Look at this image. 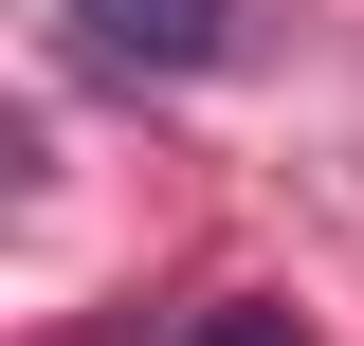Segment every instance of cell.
I'll list each match as a JSON object with an SVG mask.
<instances>
[{
  "mask_svg": "<svg viewBox=\"0 0 364 346\" xmlns=\"http://www.w3.org/2000/svg\"><path fill=\"white\" fill-rule=\"evenodd\" d=\"M182 346H310V328H291V310H255V292H219V310H200Z\"/></svg>",
  "mask_w": 364,
  "mask_h": 346,
  "instance_id": "2",
  "label": "cell"
},
{
  "mask_svg": "<svg viewBox=\"0 0 364 346\" xmlns=\"http://www.w3.org/2000/svg\"><path fill=\"white\" fill-rule=\"evenodd\" d=\"M73 19H91L109 73H200L219 55V0H73Z\"/></svg>",
  "mask_w": 364,
  "mask_h": 346,
  "instance_id": "1",
  "label": "cell"
}]
</instances>
